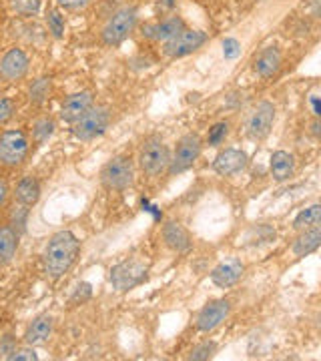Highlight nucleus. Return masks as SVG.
<instances>
[{
  "label": "nucleus",
  "mask_w": 321,
  "mask_h": 361,
  "mask_svg": "<svg viewBox=\"0 0 321 361\" xmlns=\"http://www.w3.org/2000/svg\"><path fill=\"white\" fill-rule=\"evenodd\" d=\"M247 165H249V155L243 149H235V147L219 151L213 159V171L219 177H235L243 173Z\"/></svg>",
  "instance_id": "nucleus-14"
},
{
  "label": "nucleus",
  "mask_w": 321,
  "mask_h": 361,
  "mask_svg": "<svg viewBox=\"0 0 321 361\" xmlns=\"http://www.w3.org/2000/svg\"><path fill=\"white\" fill-rule=\"evenodd\" d=\"M283 65V54L277 47H265L263 51L257 52V56L253 59V71L259 78L269 80L273 78Z\"/></svg>",
  "instance_id": "nucleus-19"
},
{
  "label": "nucleus",
  "mask_w": 321,
  "mask_h": 361,
  "mask_svg": "<svg viewBox=\"0 0 321 361\" xmlns=\"http://www.w3.org/2000/svg\"><path fill=\"white\" fill-rule=\"evenodd\" d=\"M215 353H217V343H215L213 339H205V341L197 343V345L191 349V353H189V360L191 361H207V360H211V357H215Z\"/></svg>",
  "instance_id": "nucleus-28"
},
{
  "label": "nucleus",
  "mask_w": 321,
  "mask_h": 361,
  "mask_svg": "<svg viewBox=\"0 0 321 361\" xmlns=\"http://www.w3.org/2000/svg\"><path fill=\"white\" fill-rule=\"evenodd\" d=\"M54 133V121L51 116H39L35 123H32V130H30V142L32 145H44L49 141Z\"/></svg>",
  "instance_id": "nucleus-25"
},
{
  "label": "nucleus",
  "mask_w": 321,
  "mask_h": 361,
  "mask_svg": "<svg viewBox=\"0 0 321 361\" xmlns=\"http://www.w3.org/2000/svg\"><path fill=\"white\" fill-rule=\"evenodd\" d=\"M321 245V227H311L305 231L297 233V237L291 243V253L296 257H308L311 253H315Z\"/></svg>",
  "instance_id": "nucleus-22"
},
{
  "label": "nucleus",
  "mask_w": 321,
  "mask_h": 361,
  "mask_svg": "<svg viewBox=\"0 0 321 361\" xmlns=\"http://www.w3.org/2000/svg\"><path fill=\"white\" fill-rule=\"evenodd\" d=\"M245 265L241 259H225L211 271V283L219 289H231L243 279Z\"/></svg>",
  "instance_id": "nucleus-15"
},
{
  "label": "nucleus",
  "mask_w": 321,
  "mask_h": 361,
  "mask_svg": "<svg viewBox=\"0 0 321 361\" xmlns=\"http://www.w3.org/2000/svg\"><path fill=\"white\" fill-rule=\"evenodd\" d=\"M203 153V139L197 133H187L183 135L177 145L175 151L171 153V161H169V175H181L199 161V157Z\"/></svg>",
  "instance_id": "nucleus-8"
},
{
  "label": "nucleus",
  "mask_w": 321,
  "mask_h": 361,
  "mask_svg": "<svg viewBox=\"0 0 321 361\" xmlns=\"http://www.w3.org/2000/svg\"><path fill=\"white\" fill-rule=\"evenodd\" d=\"M0 80H2V78H0Z\"/></svg>",
  "instance_id": "nucleus-38"
},
{
  "label": "nucleus",
  "mask_w": 321,
  "mask_h": 361,
  "mask_svg": "<svg viewBox=\"0 0 321 361\" xmlns=\"http://www.w3.org/2000/svg\"><path fill=\"white\" fill-rule=\"evenodd\" d=\"M137 23H139L137 6L125 4V6L116 8L115 13L104 20L103 28H101V42L104 47H111V49L121 47L135 32Z\"/></svg>",
  "instance_id": "nucleus-4"
},
{
  "label": "nucleus",
  "mask_w": 321,
  "mask_h": 361,
  "mask_svg": "<svg viewBox=\"0 0 321 361\" xmlns=\"http://www.w3.org/2000/svg\"><path fill=\"white\" fill-rule=\"evenodd\" d=\"M30 137L23 129H6L0 133V167L18 169L30 155Z\"/></svg>",
  "instance_id": "nucleus-6"
},
{
  "label": "nucleus",
  "mask_w": 321,
  "mask_h": 361,
  "mask_svg": "<svg viewBox=\"0 0 321 361\" xmlns=\"http://www.w3.org/2000/svg\"><path fill=\"white\" fill-rule=\"evenodd\" d=\"M20 245V235L8 223L0 225V269L11 265Z\"/></svg>",
  "instance_id": "nucleus-23"
},
{
  "label": "nucleus",
  "mask_w": 321,
  "mask_h": 361,
  "mask_svg": "<svg viewBox=\"0 0 321 361\" xmlns=\"http://www.w3.org/2000/svg\"><path fill=\"white\" fill-rule=\"evenodd\" d=\"M11 11L20 18H32L40 13V0H11Z\"/></svg>",
  "instance_id": "nucleus-26"
},
{
  "label": "nucleus",
  "mask_w": 321,
  "mask_h": 361,
  "mask_svg": "<svg viewBox=\"0 0 321 361\" xmlns=\"http://www.w3.org/2000/svg\"><path fill=\"white\" fill-rule=\"evenodd\" d=\"M297 161L293 153L289 151H275L269 159V173L273 180L285 183L296 175Z\"/></svg>",
  "instance_id": "nucleus-21"
},
{
  "label": "nucleus",
  "mask_w": 321,
  "mask_h": 361,
  "mask_svg": "<svg viewBox=\"0 0 321 361\" xmlns=\"http://www.w3.org/2000/svg\"><path fill=\"white\" fill-rule=\"evenodd\" d=\"M227 137H229V123L227 121H219L207 133V145L209 147H219L221 142H225Z\"/></svg>",
  "instance_id": "nucleus-30"
},
{
  "label": "nucleus",
  "mask_w": 321,
  "mask_h": 361,
  "mask_svg": "<svg viewBox=\"0 0 321 361\" xmlns=\"http://www.w3.org/2000/svg\"><path fill=\"white\" fill-rule=\"evenodd\" d=\"M171 161V149L161 135H149L145 137L137 153V165L145 177L157 179L161 175H165Z\"/></svg>",
  "instance_id": "nucleus-2"
},
{
  "label": "nucleus",
  "mask_w": 321,
  "mask_h": 361,
  "mask_svg": "<svg viewBox=\"0 0 321 361\" xmlns=\"http://www.w3.org/2000/svg\"><path fill=\"white\" fill-rule=\"evenodd\" d=\"M13 197L16 203L32 209L40 201V197H42V187H40L39 179L32 177V175L20 177V179L16 180V185H14Z\"/></svg>",
  "instance_id": "nucleus-20"
},
{
  "label": "nucleus",
  "mask_w": 321,
  "mask_h": 361,
  "mask_svg": "<svg viewBox=\"0 0 321 361\" xmlns=\"http://www.w3.org/2000/svg\"><path fill=\"white\" fill-rule=\"evenodd\" d=\"M51 92V78L49 77H40L32 82V87L28 90V97H30V103L40 104Z\"/></svg>",
  "instance_id": "nucleus-29"
},
{
  "label": "nucleus",
  "mask_w": 321,
  "mask_h": 361,
  "mask_svg": "<svg viewBox=\"0 0 321 361\" xmlns=\"http://www.w3.org/2000/svg\"><path fill=\"white\" fill-rule=\"evenodd\" d=\"M47 26H49V32H51L54 39H63L64 37V16L61 14V11L56 8H51L47 13Z\"/></svg>",
  "instance_id": "nucleus-31"
},
{
  "label": "nucleus",
  "mask_w": 321,
  "mask_h": 361,
  "mask_svg": "<svg viewBox=\"0 0 321 361\" xmlns=\"http://www.w3.org/2000/svg\"><path fill=\"white\" fill-rule=\"evenodd\" d=\"M30 71V59L20 47H11L0 56V78L4 82H20Z\"/></svg>",
  "instance_id": "nucleus-12"
},
{
  "label": "nucleus",
  "mask_w": 321,
  "mask_h": 361,
  "mask_svg": "<svg viewBox=\"0 0 321 361\" xmlns=\"http://www.w3.org/2000/svg\"><path fill=\"white\" fill-rule=\"evenodd\" d=\"M231 315V301L227 297H221V299H213L205 303L197 317H195V329L199 334H211L215 331L221 323L225 322L227 317Z\"/></svg>",
  "instance_id": "nucleus-11"
},
{
  "label": "nucleus",
  "mask_w": 321,
  "mask_h": 361,
  "mask_svg": "<svg viewBox=\"0 0 321 361\" xmlns=\"http://www.w3.org/2000/svg\"><path fill=\"white\" fill-rule=\"evenodd\" d=\"M320 129H321L320 118H313V123H311V127H309V133L317 139V137H320Z\"/></svg>",
  "instance_id": "nucleus-37"
},
{
  "label": "nucleus",
  "mask_w": 321,
  "mask_h": 361,
  "mask_svg": "<svg viewBox=\"0 0 321 361\" xmlns=\"http://www.w3.org/2000/svg\"><path fill=\"white\" fill-rule=\"evenodd\" d=\"M277 118V109L271 101H259L253 104V109L249 111L247 121H245V135L251 141H265L273 130Z\"/></svg>",
  "instance_id": "nucleus-9"
},
{
  "label": "nucleus",
  "mask_w": 321,
  "mask_h": 361,
  "mask_svg": "<svg viewBox=\"0 0 321 361\" xmlns=\"http://www.w3.org/2000/svg\"><path fill=\"white\" fill-rule=\"evenodd\" d=\"M321 221V205L320 203H313V205L301 209L293 219V231H305L311 227H317Z\"/></svg>",
  "instance_id": "nucleus-24"
},
{
  "label": "nucleus",
  "mask_w": 321,
  "mask_h": 361,
  "mask_svg": "<svg viewBox=\"0 0 321 361\" xmlns=\"http://www.w3.org/2000/svg\"><path fill=\"white\" fill-rule=\"evenodd\" d=\"M59 8L68 11V13H80V11H87L92 0H56Z\"/></svg>",
  "instance_id": "nucleus-34"
},
{
  "label": "nucleus",
  "mask_w": 321,
  "mask_h": 361,
  "mask_svg": "<svg viewBox=\"0 0 321 361\" xmlns=\"http://www.w3.org/2000/svg\"><path fill=\"white\" fill-rule=\"evenodd\" d=\"M11 193H13V191H11V185H8V180L0 175V209H4V207H6Z\"/></svg>",
  "instance_id": "nucleus-35"
},
{
  "label": "nucleus",
  "mask_w": 321,
  "mask_h": 361,
  "mask_svg": "<svg viewBox=\"0 0 321 361\" xmlns=\"http://www.w3.org/2000/svg\"><path fill=\"white\" fill-rule=\"evenodd\" d=\"M80 255V241L71 229L52 233L42 251V269L47 279L59 281L75 267Z\"/></svg>",
  "instance_id": "nucleus-1"
},
{
  "label": "nucleus",
  "mask_w": 321,
  "mask_h": 361,
  "mask_svg": "<svg viewBox=\"0 0 321 361\" xmlns=\"http://www.w3.org/2000/svg\"><path fill=\"white\" fill-rule=\"evenodd\" d=\"M99 179L107 191L123 193L135 183V161L128 155L111 157L99 173Z\"/></svg>",
  "instance_id": "nucleus-5"
},
{
  "label": "nucleus",
  "mask_w": 321,
  "mask_h": 361,
  "mask_svg": "<svg viewBox=\"0 0 321 361\" xmlns=\"http://www.w3.org/2000/svg\"><path fill=\"white\" fill-rule=\"evenodd\" d=\"M54 331V317L51 313H39L37 317H32V322L28 323L25 331V343L26 345H44L52 337Z\"/></svg>",
  "instance_id": "nucleus-18"
},
{
  "label": "nucleus",
  "mask_w": 321,
  "mask_h": 361,
  "mask_svg": "<svg viewBox=\"0 0 321 361\" xmlns=\"http://www.w3.org/2000/svg\"><path fill=\"white\" fill-rule=\"evenodd\" d=\"M92 104H95V92L92 90H78V92L68 94L63 103H61L59 116H61V121L73 125L77 118H80V116L89 111Z\"/></svg>",
  "instance_id": "nucleus-16"
},
{
  "label": "nucleus",
  "mask_w": 321,
  "mask_h": 361,
  "mask_svg": "<svg viewBox=\"0 0 321 361\" xmlns=\"http://www.w3.org/2000/svg\"><path fill=\"white\" fill-rule=\"evenodd\" d=\"M111 125V111L103 104H92L85 115L73 123V135L78 141L90 142L103 137Z\"/></svg>",
  "instance_id": "nucleus-7"
},
{
  "label": "nucleus",
  "mask_w": 321,
  "mask_h": 361,
  "mask_svg": "<svg viewBox=\"0 0 321 361\" xmlns=\"http://www.w3.org/2000/svg\"><path fill=\"white\" fill-rule=\"evenodd\" d=\"M16 115V103L11 97H0V127L8 125Z\"/></svg>",
  "instance_id": "nucleus-32"
},
{
  "label": "nucleus",
  "mask_w": 321,
  "mask_h": 361,
  "mask_svg": "<svg viewBox=\"0 0 321 361\" xmlns=\"http://www.w3.org/2000/svg\"><path fill=\"white\" fill-rule=\"evenodd\" d=\"M309 103H311V109H313V118H320L321 109H320V99H317V94H311V97H309Z\"/></svg>",
  "instance_id": "nucleus-36"
},
{
  "label": "nucleus",
  "mask_w": 321,
  "mask_h": 361,
  "mask_svg": "<svg viewBox=\"0 0 321 361\" xmlns=\"http://www.w3.org/2000/svg\"><path fill=\"white\" fill-rule=\"evenodd\" d=\"M6 360H11V361H37L39 360V355H37V351H35V348L32 345H23V348H16L6 357Z\"/></svg>",
  "instance_id": "nucleus-33"
},
{
  "label": "nucleus",
  "mask_w": 321,
  "mask_h": 361,
  "mask_svg": "<svg viewBox=\"0 0 321 361\" xmlns=\"http://www.w3.org/2000/svg\"><path fill=\"white\" fill-rule=\"evenodd\" d=\"M151 271V263L143 255H133L125 261L116 263L109 271V283L119 293H128L131 289L139 287L147 281Z\"/></svg>",
  "instance_id": "nucleus-3"
},
{
  "label": "nucleus",
  "mask_w": 321,
  "mask_h": 361,
  "mask_svg": "<svg viewBox=\"0 0 321 361\" xmlns=\"http://www.w3.org/2000/svg\"><path fill=\"white\" fill-rule=\"evenodd\" d=\"M207 42V35L203 30H193V28H183L177 37H173L167 42H163V54L167 59H183L197 52Z\"/></svg>",
  "instance_id": "nucleus-10"
},
{
  "label": "nucleus",
  "mask_w": 321,
  "mask_h": 361,
  "mask_svg": "<svg viewBox=\"0 0 321 361\" xmlns=\"http://www.w3.org/2000/svg\"><path fill=\"white\" fill-rule=\"evenodd\" d=\"M28 213H30V209H28V207L20 205V203H16V201H14L13 209H11V219H8V225H11L18 235H23V233H25L26 221H28Z\"/></svg>",
  "instance_id": "nucleus-27"
},
{
  "label": "nucleus",
  "mask_w": 321,
  "mask_h": 361,
  "mask_svg": "<svg viewBox=\"0 0 321 361\" xmlns=\"http://www.w3.org/2000/svg\"><path fill=\"white\" fill-rule=\"evenodd\" d=\"M183 28H187L185 25V20L177 16V14H173V16H167V18H163V20H157V23H149V25L143 26V37L149 40H153V42H167L173 37H177Z\"/></svg>",
  "instance_id": "nucleus-17"
},
{
  "label": "nucleus",
  "mask_w": 321,
  "mask_h": 361,
  "mask_svg": "<svg viewBox=\"0 0 321 361\" xmlns=\"http://www.w3.org/2000/svg\"><path fill=\"white\" fill-rule=\"evenodd\" d=\"M161 239L169 251L177 253V255H187L193 249L191 233L187 231V227L177 219H167L161 227Z\"/></svg>",
  "instance_id": "nucleus-13"
}]
</instances>
